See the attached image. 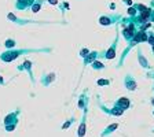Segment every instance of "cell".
Listing matches in <instances>:
<instances>
[{
    "label": "cell",
    "instance_id": "obj_1",
    "mask_svg": "<svg viewBox=\"0 0 154 137\" xmlns=\"http://www.w3.org/2000/svg\"><path fill=\"white\" fill-rule=\"evenodd\" d=\"M135 40H136V41H143V40H146V34H144V33H139V34L135 37Z\"/></svg>",
    "mask_w": 154,
    "mask_h": 137
},
{
    "label": "cell",
    "instance_id": "obj_5",
    "mask_svg": "<svg viewBox=\"0 0 154 137\" xmlns=\"http://www.w3.org/2000/svg\"><path fill=\"white\" fill-rule=\"evenodd\" d=\"M50 1H51L52 4H57V0H50Z\"/></svg>",
    "mask_w": 154,
    "mask_h": 137
},
{
    "label": "cell",
    "instance_id": "obj_3",
    "mask_svg": "<svg viewBox=\"0 0 154 137\" xmlns=\"http://www.w3.org/2000/svg\"><path fill=\"white\" fill-rule=\"evenodd\" d=\"M100 22H102L103 25H107V23H110V21H109V19H106V18H102V19H100Z\"/></svg>",
    "mask_w": 154,
    "mask_h": 137
},
{
    "label": "cell",
    "instance_id": "obj_2",
    "mask_svg": "<svg viewBox=\"0 0 154 137\" xmlns=\"http://www.w3.org/2000/svg\"><path fill=\"white\" fill-rule=\"evenodd\" d=\"M120 104H122V107H128L129 102L127 99H121V100H120Z\"/></svg>",
    "mask_w": 154,
    "mask_h": 137
},
{
    "label": "cell",
    "instance_id": "obj_4",
    "mask_svg": "<svg viewBox=\"0 0 154 137\" xmlns=\"http://www.w3.org/2000/svg\"><path fill=\"white\" fill-rule=\"evenodd\" d=\"M113 56H114V52H113V51H110L109 54H107V58H113Z\"/></svg>",
    "mask_w": 154,
    "mask_h": 137
}]
</instances>
